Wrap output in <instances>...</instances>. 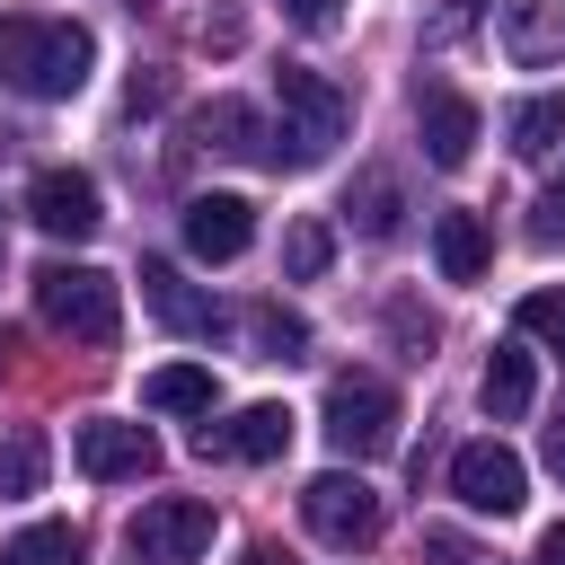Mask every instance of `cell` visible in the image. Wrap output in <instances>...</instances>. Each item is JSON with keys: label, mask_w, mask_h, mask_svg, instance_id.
Instances as JSON below:
<instances>
[{"label": "cell", "mask_w": 565, "mask_h": 565, "mask_svg": "<svg viewBox=\"0 0 565 565\" xmlns=\"http://www.w3.org/2000/svg\"><path fill=\"white\" fill-rule=\"evenodd\" d=\"M274 106H282V141H291L300 168L327 159V150L353 132V97H344L327 71H309V62H282V71H274Z\"/></svg>", "instance_id": "3957f363"}, {"label": "cell", "mask_w": 565, "mask_h": 565, "mask_svg": "<svg viewBox=\"0 0 565 565\" xmlns=\"http://www.w3.org/2000/svg\"><path fill=\"white\" fill-rule=\"evenodd\" d=\"M194 141H203V150H230V159H282V150L265 141V115H256V106H238V97L194 106Z\"/></svg>", "instance_id": "9a60e30c"}, {"label": "cell", "mask_w": 565, "mask_h": 565, "mask_svg": "<svg viewBox=\"0 0 565 565\" xmlns=\"http://www.w3.org/2000/svg\"><path fill=\"white\" fill-rule=\"evenodd\" d=\"M238 327H247L256 362H300V353H309V327H300L291 309H274V300H256V309H247Z\"/></svg>", "instance_id": "7402d4cb"}, {"label": "cell", "mask_w": 565, "mask_h": 565, "mask_svg": "<svg viewBox=\"0 0 565 565\" xmlns=\"http://www.w3.org/2000/svg\"><path fill=\"white\" fill-rule=\"evenodd\" d=\"M141 309H150L159 327H177V335H212V300H203L177 265H159V256H141Z\"/></svg>", "instance_id": "5bb4252c"}, {"label": "cell", "mask_w": 565, "mask_h": 565, "mask_svg": "<svg viewBox=\"0 0 565 565\" xmlns=\"http://www.w3.org/2000/svg\"><path fill=\"white\" fill-rule=\"evenodd\" d=\"M477 397H486V415H494V424L530 415V397H539V371H530V353H521V344H494V353H486V380H477Z\"/></svg>", "instance_id": "e0dca14e"}, {"label": "cell", "mask_w": 565, "mask_h": 565, "mask_svg": "<svg viewBox=\"0 0 565 565\" xmlns=\"http://www.w3.org/2000/svg\"><path fill=\"white\" fill-rule=\"evenodd\" d=\"M274 9H282L291 26H335V18H344V0H274Z\"/></svg>", "instance_id": "4dcf8cb0"}, {"label": "cell", "mask_w": 565, "mask_h": 565, "mask_svg": "<svg viewBox=\"0 0 565 565\" xmlns=\"http://www.w3.org/2000/svg\"><path fill=\"white\" fill-rule=\"evenodd\" d=\"M433 265H441V282H486L494 230H486L477 212H441V221H433Z\"/></svg>", "instance_id": "2e32d148"}, {"label": "cell", "mask_w": 565, "mask_h": 565, "mask_svg": "<svg viewBox=\"0 0 565 565\" xmlns=\"http://www.w3.org/2000/svg\"><path fill=\"white\" fill-rule=\"evenodd\" d=\"M238 565H291V556H282L274 539H256V547H238Z\"/></svg>", "instance_id": "d6a6232c"}, {"label": "cell", "mask_w": 565, "mask_h": 565, "mask_svg": "<svg viewBox=\"0 0 565 565\" xmlns=\"http://www.w3.org/2000/svg\"><path fill=\"white\" fill-rule=\"evenodd\" d=\"M194 450H203V459H282V450H291V406L256 397V406H238L230 424H203Z\"/></svg>", "instance_id": "8fae6325"}, {"label": "cell", "mask_w": 565, "mask_h": 565, "mask_svg": "<svg viewBox=\"0 0 565 565\" xmlns=\"http://www.w3.org/2000/svg\"><path fill=\"white\" fill-rule=\"evenodd\" d=\"M521 335H539V344L565 353V291H530L521 300Z\"/></svg>", "instance_id": "d4e9b609"}, {"label": "cell", "mask_w": 565, "mask_h": 565, "mask_svg": "<svg viewBox=\"0 0 565 565\" xmlns=\"http://www.w3.org/2000/svg\"><path fill=\"white\" fill-rule=\"evenodd\" d=\"M44 468H53L44 433L35 424H9L0 433V494H44Z\"/></svg>", "instance_id": "44dd1931"}, {"label": "cell", "mask_w": 565, "mask_h": 565, "mask_svg": "<svg viewBox=\"0 0 565 565\" xmlns=\"http://www.w3.org/2000/svg\"><path fill=\"white\" fill-rule=\"evenodd\" d=\"M79 468L97 477V486H141L150 468H159V441H150V424H115V415H97V424H79Z\"/></svg>", "instance_id": "30bf717a"}, {"label": "cell", "mask_w": 565, "mask_h": 565, "mask_svg": "<svg viewBox=\"0 0 565 565\" xmlns=\"http://www.w3.org/2000/svg\"><path fill=\"white\" fill-rule=\"evenodd\" d=\"M539 565H565V521H556V530L539 539Z\"/></svg>", "instance_id": "836d02e7"}, {"label": "cell", "mask_w": 565, "mask_h": 565, "mask_svg": "<svg viewBox=\"0 0 565 565\" xmlns=\"http://www.w3.org/2000/svg\"><path fill=\"white\" fill-rule=\"evenodd\" d=\"M0 256H9V238H0Z\"/></svg>", "instance_id": "e575fe53"}, {"label": "cell", "mask_w": 565, "mask_h": 565, "mask_svg": "<svg viewBox=\"0 0 565 565\" xmlns=\"http://www.w3.org/2000/svg\"><path fill=\"white\" fill-rule=\"evenodd\" d=\"M247 238H256V203L247 194H194L185 203V256L230 265V256H247Z\"/></svg>", "instance_id": "7c38bea8"}, {"label": "cell", "mask_w": 565, "mask_h": 565, "mask_svg": "<svg viewBox=\"0 0 565 565\" xmlns=\"http://www.w3.org/2000/svg\"><path fill=\"white\" fill-rule=\"evenodd\" d=\"M477 9H486V0H441V9H433V44H459V35L477 26Z\"/></svg>", "instance_id": "f1b7e54d"}, {"label": "cell", "mask_w": 565, "mask_h": 565, "mask_svg": "<svg viewBox=\"0 0 565 565\" xmlns=\"http://www.w3.org/2000/svg\"><path fill=\"white\" fill-rule=\"evenodd\" d=\"M530 247H565V185H547L530 203Z\"/></svg>", "instance_id": "484cf974"}, {"label": "cell", "mask_w": 565, "mask_h": 565, "mask_svg": "<svg viewBox=\"0 0 565 565\" xmlns=\"http://www.w3.org/2000/svg\"><path fill=\"white\" fill-rule=\"evenodd\" d=\"M415 132H424V159H433V168H468V159H477L486 115H477V97H459V88L424 79V88H415Z\"/></svg>", "instance_id": "ba28073f"}, {"label": "cell", "mask_w": 565, "mask_h": 565, "mask_svg": "<svg viewBox=\"0 0 565 565\" xmlns=\"http://www.w3.org/2000/svg\"><path fill=\"white\" fill-rule=\"evenodd\" d=\"M450 494H459L468 512H486V521H512V512L530 503V468H521L503 441H468V450L450 459Z\"/></svg>", "instance_id": "52a82bcc"}, {"label": "cell", "mask_w": 565, "mask_h": 565, "mask_svg": "<svg viewBox=\"0 0 565 565\" xmlns=\"http://www.w3.org/2000/svg\"><path fill=\"white\" fill-rule=\"evenodd\" d=\"M327 265H335V230H327V221H291V230H282V274H291V282H318Z\"/></svg>", "instance_id": "cb8c5ba5"}, {"label": "cell", "mask_w": 565, "mask_h": 565, "mask_svg": "<svg viewBox=\"0 0 565 565\" xmlns=\"http://www.w3.org/2000/svg\"><path fill=\"white\" fill-rule=\"evenodd\" d=\"M35 309H44V327H53V335H79V344H115V327H124L115 274L71 265V256L35 265Z\"/></svg>", "instance_id": "7a4b0ae2"}, {"label": "cell", "mask_w": 565, "mask_h": 565, "mask_svg": "<svg viewBox=\"0 0 565 565\" xmlns=\"http://www.w3.org/2000/svg\"><path fill=\"white\" fill-rule=\"evenodd\" d=\"M0 565H88V539H79L71 521H26V530L0 547Z\"/></svg>", "instance_id": "ffe728a7"}, {"label": "cell", "mask_w": 565, "mask_h": 565, "mask_svg": "<svg viewBox=\"0 0 565 565\" xmlns=\"http://www.w3.org/2000/svg\"><path fill=\"white\" fill-rule=\"evenodd\" d=\"M124 547H132V565H203V547H212V503H194V494H159V503L132 512Z\"/></svg>", "instance_id": "8992f818"}, {"label": "cell", "mask_w": 565, "mask_h": 565, "mask_svg": "<svg viewBox=\"0 0 565 565\" xmlns=\"http://www.w3.org/2000/svg\"><path fill=\"white\" fill-rule=\"evenodd\" d=\"M150 106H168V71H132V88H124V115H150Z\"/></svg>", "instance_id": "f546056e"}, {"label": "cell", "mask_w": 565, "mask_h": 565, "mask_svg": "<svg viewBox=\"0 0 565 565\" xmlns=\"http://www.w3.org/2000/svg\"><path fill=\"white\" fill-rule=\"evenodd\" d=\"M318 424H327L335 459H380V450L397 441V388H388L380 371H335Z\"/></svg>", "instance_id": "277c9868"}, {"label": "cell", "mask_w": 565, "mask_h": 565, "mask_svg": "<svg viewBox=\"0 0 565 565\" xmlns=\"http://www.w3.org/2000/svg\"><path fill=\"white\" fill-rule=\"evenodd\" d=\"M388 327H397L406 362H424V353H433V318H415V300H388Z\"/></svg>", "instance_id": "4316f807"}, {"label": "cell", "mask_w": 565, "mask_h": 565, "mask_svg": "<svg viewBox=\"0 0 565 565\" xmlns=\"http://www.w3.org/2000/svg\"><path fill=\"white\" fill-rule=\"evenodd\" d=\"M503 53L521 71L565 62V0H503Z\"/></svg>", "instance_id": "4fadbf2b"}, {"label": "cell", "mask_w": 565, "mask_h": 565, "mask_svg": "<svg viewBox=\"0 0 565 565\" xmlns=\"http://www.w3.org/2000/svg\"><path fill=\"white\" fill-rule=\"evenodd\" d=\"M26 221H35L44 238H88V230L106 221L97 177H88V168H35V185H26Z\"/></svg>", "instance_id": "9c48e42d"}, {"label": "cell", "mask_w": 565, "mask_h": 565, "mask_svg": "<svg viewBox=\"0 0 565 565\" xmlns=\"http://www.w3.org/2000/svg\"><path fill=\"white\" fill-rule=\"evenodd\" d=\"M344 212H353V230H362V238H388V230H397V177H380V168H371V177H353Z\"/></svg>", "instance_id": "603a6c76"}, {"label": "cell", "mask_w": 565, "mask_h": 565, "mask_svg": "<svg viewBox=\"0 0 565 565\" xmlns=\"http://www.w3.org/2000/svg\"><path fill=\"white\" fill-rule=\"evenodd\" d=\"M547 468H556V477H565V406H556V415H547Z\"/></svg>", "instance_id": "1f68e13d"}, {"label": "cell", "mask_w": 565, "mask_h": 565, "mask_svg": "<svg viewBox=\"0 0 565 565\" xmlns=\"http://www.w3.org/2000/svg\"><path fill=\"white\" fill-rule=\"evenodd\" d=\"M88 62H97V35L79 18H44V9H9L0 18V88L53 106V97H79Z\"/></svg>", "instance_id": "6da1fadb"}, {"label": "cell", "mask_w": 565, "mask_h": 565, "mask_svg": "<svg viewBox=\"0 0 565 565\" xmlns=\"http://www.w3.org/2000/svg\"><path fill=\"white\" fill-rule=\"evenodd\" d=\"M424 556H433V565H503V556H486V547H468L459 530H424Z\"/></svg>", "instance_id": "83f0119b"}, {"label": "cell", "mask_w": 565, "mask_h": 565, "mask_svg": "<svg viewBox=\"0 0 565 565\" xmlns=\"http://www.w3.org/2000/svg\"><path fill=\"white\" fill-rule=\"evenodd\" d=\"M212 371L203 362H168V371H150L141 380V406H159V415H212Z\"/></svg>", "instance_id": "ac0fdd59"}, {"label": "cell", "mask_w": 565, "mask_h": 565, "mask_svg": "<svg viewBox=\"0 0 565 565\" xmlns=\"http://www.w3.org/2000/svg\"><path fill=\"white\" fill-rule=\"evenodd\" d=\"M300 521H309V539H327V547H371L380 539V494L353 477V468H327V477H309L300 486Z\"/></svg>", "instance_id": "5b68a950"}, {"label": "cell", "mask_w": 565, "mask_h": 565, "mask_svg": "<svg viewBox=\"0 0 565 565\" xmlns=\"http://www.w3.org/2000/svg\"><path fill=\"white\" fill-rule=\"evenodd\" d=\"M503 132H512V150H521V159H547V150L565 141V88H547V97H521V106L503 115Z\"/></svg>", "instance_id": "d6986e66"}]
</instances>
